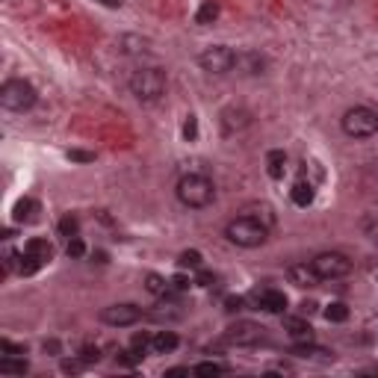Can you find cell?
<instances>
[{"label":"cell","instance_id":"27","mask_svg":"<svg viewBox=\"0 0 378 378\" xmlns=\"http://www.w3.org/2000/svg\"><path fill=\"white\" fill-rule=\"evenodd\" d=\"M66 251H68V257H83V255H86V245H83V239H80V236H71V239H68V248H66Z\"/></svg>","mask_w":378,"mask_h":378},{"label":"cell","instance_id":"24","mask_svg":"<svg viewBox=\"0 0 378 378\" xmlns=\"http://www.w3.org/2000/svg\"><path fill=\"white\" fill-rule=\"evenodd\" d=\"M181 269H201V266H204V263H201V255H198V251H183V255H181Z\"/></svg>","mask_w":378,"mask_h":378},{"label":"cell","instance_id":"12","mask_svg":"<svg viewBox=\"0 0 378 378\" xmlns=\"http://www.w3.org/2000/svg\"><path fill=\"white\" fill-rule=\"evenodd\" d=\"M24 255L42 260L45 266H47V263L54 260V243H47L45 236H33V239H27V245H24Z\"/></svg>","mask_w":378,"mask_h":378},{"label":"cell","instance_id":"28","mask_svg":"<svg viewBox=\"0 0 378 378\" xmlns=\"http://www.w3.org/2000/svg\"><path fill=\"white\" fill-rule=\"evenodd\" d=\"M80 361H83V363H98V361H100V351L92 349V346H83V349H80Z\"/></svg>","mask_w":378,"mask_h":378},{"label":"cell","instance_id":"25","mask_svg":"<svg viewBox=\"0 0 378 378\" xmlns=\"http://www.w3.org/2000/svg\"><path fill=\"white\" fill-rule=\"evenodd\" d=\"M183 139L186 142H195L198 139V119L195 116H186V121H183Z\"/></svg>","mask_w":378,"mask_h":378},{"label":"cell","instance_id":"21","mask_svg":"<svg viewBox=\"0 0 378 378\" xmlns=\"http://www.w3.org/2000/svg\"><path fill=\"white\" fill-rule=\"evenodd\" d=\"M325 319L328 322H346L349 319V308L343 305V301H331L328 310H325Z\"/></svg>","mask_w":378,"mask_h":378},{"label":"cell","instance_id":"35","mask_svg":"<svg viewBox=\"0 0 378 378\" xmlns=\"http://www.w3.org/2000/svg\"><path fill=\"white\" fill-rule=\"evenodd\" d=\"M100 6H107V9H119V0H98Z\"/></svg>","mask_w":378,"mask_h":378},{"label":"cell","instance_id":"6","mask_svg":"<svg viewBox=\"0 0 378 378\" xmlns=\"http://www.w3.org/2000/svg\"><path fill=\"white\" fill-rule=\"evenodd\" d=\"M313 272H317L319 281H337V278H346L351 272V260L346 255H340V251H322L310 260Z\"/></svg>","mask_w":378,"mask_h":378},{"label":"cell","instance_id":"18","mask_svg":"<svg viewBox=\"0 0 378 378\" xmlns=\"http://www.w3.org/2000/svg\"><path fill=\"white\" fill-rule=\"evenodd\" d=\"M30 370V363L24 355H3L0 358V372H6V375H24Z\"/></svg>","mask_w":378,"mask_h":378},{"label":"cell","instance_id":"2","mask_svg":"<svg viewBox=\"0 0 378 378\" xmlns=\"http://www.w3.org/2000/svg\"><path fill=\"white\" fill-rule=\"evenodd\" d=\"M269 225H263L257 216H251V213H243V216H236L234 222H228V228H225V236L231 239L234 245L239 248H257L269 239Z\"/></svg>","mask_w":378,"mask_h":378},{"label":"cell","instance_id":"20","mask_svg":"<svg viewBox=\"0 0 378 378\" xmlns=\"http://www.w3.org/2000/svg\"><path fill=\"white\" fill-rule=\"evenodd\" d=\"M145 287H148V293H154V296H169L172 281L160 278V275H148V278H145Z\"/></svg>","mask_w":378,"mask_h":378},{"label":"cell","instance_id":"14","mask_svg":"<svg viewBox=\"0 0 378 378\" xmlns=\"http://www.w3.org/2000/svg\"><path fill=\"white\" fill-rule=\"evenodd\" d=\"M287 275H289V281H293L296 287H313V284H319V278H317V272H313L310 263H293V266L287 269Z\"/></svg>","mask_w":378,"mask_h":378},{"label":"cell","instance_id":"33","mask_svg":"<svg viewBox=\"0 0 378 378\" xmlns=\"http://www.w3.org/2000/svg\"><path fill=\"white\" fill-rule=\"evenodd\" d=\"M83 367H86L83 361H66V363H62V372H80Z\"/></svg>","mask_w":378,"mask_h":378},{"label":"cell","instance_id":"4","mask_svg":"<svg viewBox=\"0 0 378 378\" xmlns=\"http://www.w3.org/2000/svg\"><path fill=\"white\" fill-rule=\"evenodd\" d=\"M340 124H343V133L351 136V139H370V136L378 133V109H372L367 104L349 107Z\"/></svg>","mask_w":378,"mask_h":378},{"label":"cell","instance_id":"13","mask_svg":"<svg viewBox=\"0 0 378 378\" xmlns=\"http://www.w3.org/2000/svg\"><path fill=\"white\" fill-rule=\"evenodd\" d=\"M39 213H42L39 201H33V198H21L18 204H15V210H12V219H15L18 225H30V222L39 219Z\"/></svg>","mask_w":378,"mask_h":378},{"label":"cell","instance_id":"34","mask_svg":"<svg viewBox=\"0 0 378 378\" xmlns=\"http://www.w3.org/2000/svg\"><path fill=\"white\" fill-rule=\"evenodd\" d=\"M225 308H228V310L234 313V310H239V308H243V298H236V296H231V298H225Z\"/></svg>","mask_w":378,"mask_h":378},{"label":"cell","instance_id":"29","mask_svg":"<svg viewBox=\"0 0 378 378\" xmlns=\"http://www.w3.org/2000/svg\"><path fill=\"white\" fill-rule=\"evenodd\" d=\"M192 284H195V281L186 278V275H174V278H172V289H178V293H183V289H189Z\"/></svg>","mask_w":378,"mask_h":378},{"label":"cell","instance_id":"23","mask_svg":"<svg viewBox=\"0 0 378 378\" xmlns=\"http://www.w3.org/2000/svg\"><path fill=\"white\" fill-rule=\"evenodd\" d=\"M192 372H198V375H222V372H228V367H225V363H216V361H207V363L192 367Z\"/></svg>","mask_w":378,"mask_h":378},{"label":"cell","instance_id":"10","mask_svg":"<svg viewBox=\"0 0 378 378\" xmlns=\"http://www.w3.org/2000/svg\"><path fill=\"white\" fill-rule=\"evenodd\" d=\"M228 340L236 346H251V343H260L263 340V328L255 322H239L234 328H228Z\"/></svg>","mask_w":378,"mask_h":378},{"label":"cell","instance_id":"15","mask_svg":"<svg viewBox=\"0 0 378 378\" xmlns=\"http://www.w3.org/2000/svg\"><path fill=\"white\" fill-rule=\"evenodd\" d=\"M178 343H181V340H178V334H174V331H160V334L151 337V349H154L157 355H169V351L178 349Z\"/></svg>","mask_w":378,"mask_h":378},{"label":"cell","instance_id":"26","mask_svg":"<svg viewBox=\"0 0 378 378\" xmlns=\"http://www.w3.org/2000/svg\"><path fill=\"white\" fill-rule=\"evenodd\" d=\"M148 346H151V337H148V334H136L133 343H130V349H133L139 358H145V349H148Z\"/></svg>","mask_w":378,"mask_h":378},{"label":"cell","instance_id":"11","mask_svg":"<svg viewBox=\"0 0 378 378\" xmlns=\"http://www.w3.org/2000/svg\"><path fill=\"white\" fill-rule=\"evenodd\" d=\"M284 331L289 334V340H293L296 346H301V343H313V328H310V322H308V319H301V317H287V319H284Z\"/></svg>","mask_w":378,"mask_h":378},{"label":"cell","instance_id":"3","mask_svg":"<svg viewBox=\"0 0 378 378\" xmlns=\"http://www.w3.org/2000/svg\"><path fill=\"white\" fill-rule=\"evenodd\" d=\"M166 86H169L166 71L157 68V66L133 71V77H130V92L139 98L142 104H154V100H160L162 95H166Z\"/></svg>","mask_w":378,"mask_h":378},{"label":"cell","instance_id":"19","mask_svg":"<svg viewBox=\"0 0 378 378\" xmlns=\"http://www.w3.org/2000/svg\"><path fill=\"white\" fill-rule=\"evenodd\" d=\"M216 18H219V3H216V0H207V3L198 9L195 24H201V27H207V24H213Z\"/></svg>","mask_w":378,"mask_h":378},{"label":"cell","instance_id":"31","mask_svg":"<svg viewBox=\"0 0 378 378\" xmlns=\"http://www.w3.org/2000/svg\"><path fill=\"white\" fill-rule=\"evenodd\" d=\"M0 349H3L6 355H27V349H24V346H15V343H9V340H0Z\"/></svg>","mask_w":378,"mask_h":378},{"label":"cell","instance_id":"7","mask_svg":"<svg viewBox=\"0 0 378 378\" xmlns=\"http://www.w3.org/2000/svg\"><path fill=\"white\" fill-rule=\"evenodd\" d=\"M198 62H201V68L210 74H231L239 62V54H234V50L225 45H213L198 56Z\"/></svg>","mask_w":378,"mask_h":378},{"label":"cell","instance_id":"22","mask_svg":"<svg viewBox=\"0 0 378 378\" xmlns=\"http://www.w3.org/2000/svg\"><path fill=\"white\" fill-rule=\"evenodd\" d=\"M59 234H62V236H68V239H71V236H77V234H80V222H77V216H71V213H68V216L59 222Z\"/></svg>","mask_w":378,"mask_h":378},{"label":"cell","instance_id":"17","mask_svg":"<svg viewBox=\"0 0 378 378\" xmlns=\"http://www.w3.org/2000/svg\"><path fill=\"white\" fill-rule=\"evenodd\" d=\"M266 172L272 181H281L284 172H287V154L284 151H269L266 154Z\"/></svg>","mask_w":378,"mask_h":378},{"label":"cell","instance_id":"30","mask_svg":"<svg viewBox=\"0 0 378 378\" xmlns=\"http://www.w3.org/2000/svg\"><path fill=\"white\" fill-rule=\"evenodd\" d=\"M213 281H216V275L207 272L204 266H201V269H198V275H195V284H201V287H213Z\"/></svg>","mask_w":378,"mask_h":378},{"label":"cell","instance_id":"1","mask_svg":"<svg viewBox=\"0 0 378 378\" xmlns=\"http://www.w3.org/2000/svg\"><path fill=\"white\" fill-rule=\"evenodd\" d=\"M174 192H178L181 204L189 210H204L216 201V186H213L207 174H183Z\"/></svg>","mask_w":378,"mask_h":378},{"label":"cell","instance_id":"8","mask_svg":"<svg viewBox=\"0 0 378 378\" xmlns=\"http://www.w3.org/2000/svg\"><path fill=\"white\" fill-rule=\"evenodd\" d=\"M100 319H104L107 325H112V328H128V325H136L142 319V308L136 305H109L104 308V313H100Z\"/></svg>","mask_w":378,"mask_h":378},{"label":"cell","instance_id":"5","mask_svg":"<svg viewBox=\"0 0 378 378\" xmlns=\"http://www.w3.org/2000/svg\"><path fill=\"white\" fill-rule=\"evenodd\" d=\"M36 89H33V83L27 80H6L3 86H0V107L3 109H12V112H24V109H30L36 104Z\"/></svg>","mask_w":378,"mask_h":378},{"label":"cell","instance_id":"32","mask_svg":"<svg viewBox=\"0 0 378 378\" xmlns=\"http://www.w3.org/2000/svg\"><path fill=\"white\" fill-rule=\"evenodd\" d=\"M68 157L77 160V162H92L95 160V154H89V151H68Z\"/></svg>","mask_w":378,"mask_h":378},{"label":"cell","instance_id":"16","mask_svg":"<svg viewBox=\"0 0 378 378\" xmlns=\"http://www.w3.org/2000/svg\"><path fill=\"white\" fill-rule=\"evenodd\" d=\"M289 198H293L296 207H310L313 204V183L310 181H296L289 189Z\"/></svg>","mask_w":378,"mask_h":378},{"label":"cell","instance_id":"9","mask_svg":"<svg viewBox=\"0 0 378 378\" xmlns=\"http://www.w3.org/2000/svg\"><path fill=\"white\" fill-rule=\"evenodd\" d=\"M251 301H255V308L263 313H284L287 310V296L281 289H257V293L251 296Z\"/></svg>","mask_w":378,"mask_h":378}]
</instances>
